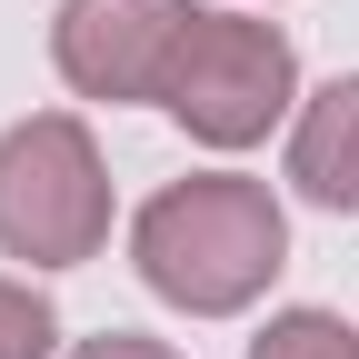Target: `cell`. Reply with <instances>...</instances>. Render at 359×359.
<instances>
[{"label":"cell","mask_w":359,"mask_h":359,"mask_svg":"<svg viewBox=\"0 0 359 359\" xmlns=\"http://www.w3.org/2000/svg\"><path fill=\"white\" fill-rule=\"evenodd\" d=\"M250 359H359V330H339L330 309H290V320H269Z\"/></svg>","instance_id":"obj_6"},{"label":"cell","mask_w":359,"mask_h":359,"mask_svg":"<svg viewBox=\"0 0 359 359\" xmlns=\"http://www.w3.org/2000/svg\"><path fill=\"white\" fill-rule=\"evenodd\" d=\"M0 359H50V299L0 280Z\"/></svg>","instance_id":"obj_7"},{"label":"cell","mask_w":359,"mask_h":359,"mask_svg":"<svg viewBox=\"0 0 359 359\" xmlns=\"http://www.w3.org/2000/svg\"><path fill=\"white\" fill-rule=\"evenodd\" d=\"M290 180L320 210H359V80H330L290 130Z\"/></svg>","instance_id":"obj_5"},{"label":"cell","mask_w":359,"mask_h":359,"mask_svg":"<svg viewBox=\"0 0 359 359\" xmlns=\"http://www.w3.org/2000/svg\"><path fill=\"white\" fill-rule=\"evenodd\" d=\"M190 0H60L50 60L90 100H170V70L190 50Z\"/></svg>","instance_id":"obj_4"},{"label":"cell","mask_w":359,"mask_h":359,"mask_svg":"<svg viewBox=\"0 0 359 359\" xmlns=\"http://www.w3.org/2000/svg\"><path fill=\"white\" fill-rule=\"evenodd\" d=\"M130 250H140V280L180 309H200V320H230V309H250L269 290V269H280L290 250V219L280 200L259 190V180H180V190H160L140 210V230H130Z\"/></svg>","instance_id":"obj_1"},{"label":"cell","mask_w":359,"mask_h":359,"mask_svg":"<svg viewBox=\"0 0 359 359\" xmlns=\"http://www.w3.org/2000/svg\"><path fill=\"white\" fill-rule=\"evenodd\" d=\"M280 100H290V40L269 20L200 11L190 20V50H180V70H170L180 130L210 140V150H240V140H259V130L280 120Z\"/></svg>","instance_id":"obj_3"},{"label":"cell","mask_w":359,"mask_h":359,"mask_svg":"<svg viewBox=\"0 0 359 359\" xmlns=\"http://www.w3.org/2000/svg\"><path fill=\"white\" fill-rule=\"evenodd\" d=\"M110 240V180L100 150L70 110H40L0 140V250L40 259V269H70Z\"/></svg>","instance_id":"obj_2"},{"label":"cell","mask_w":359,"mask_h":359,"mask_svg":"<svg viewBox=\"0 0 359 359\" xmlns=\"http://www.w3.org/2000/svg\"><path fill=\"white\" fill-rule=\"evenodd\" d=\"M70 359H180V349H160V339H130V330H110V339H80Z\"/></svg>","instance_id":"obj_8"}]
</instances>
